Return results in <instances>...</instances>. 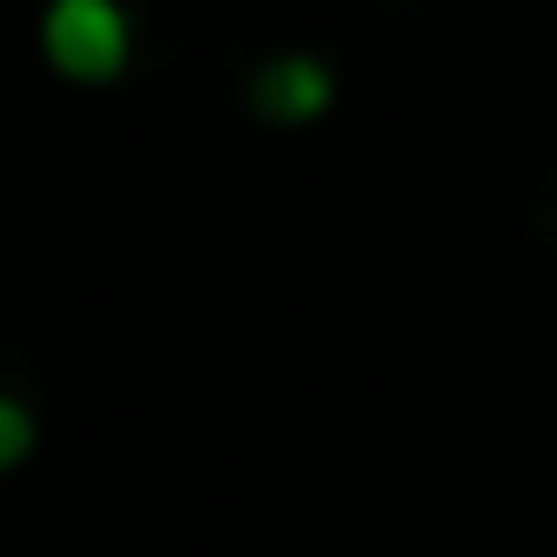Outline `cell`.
I'll return each instance as SVG.
<instances>
[{
	"label": "cell",
	"instance_id": "obj_2",
	"mask_svg": "<svg viewBox=\"0 0 557 557\" xmlns=\"http://www.w3.org/2000/svg\"><path fill=\"white\" fill-rule=\"evenodd\" d=\"M245 100H252V115H268V123H313V115H329V100H336V70H329L321 54H275V62L252 70Z\"/></svg>",
	"mask_w": 557,
	"mask_h": 557
},
{
	"label": "cell",
	"instance_id": "obj_3",
	"mask_svg": "<svg viewBox=\"0 0 557 557\" xmlns=\"http://www.w3.org/2000/svg\"><path fill=\"white\" fill-rule=\"evenodd\" d=\"M39 450V420H32V405L16 397V389H0V466H24Z\"/></svg>",
	"mask_w": 557,
	"mask_h": 557
},
{
	"label": "cell",
	"instance_id": "obj_1",
	"mask_svg": "<svg viewBox=\"0 0 557 557\" xmlns=\"http://www.w3.org/2000/svg\"><path fill=\"white\" fill-rule=\"evenodd\" d=\"M39 47L70 85H115L131 62V16L123 0H47Z\"/></svg>",
	"mask_w": 557,
	"mask_h": 557
}]
</instances>
